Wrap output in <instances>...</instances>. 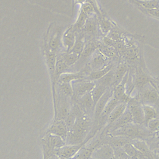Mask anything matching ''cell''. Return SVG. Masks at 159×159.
Returning a JSON list of instances; mask_svg holds the SVG:
<instances>
[{
    "label": "cell",
    "instance_id": "obj_1",
    "mask_svg": "<svg viewBox=\"0 0 159 159\" xmlns=\"http://www.w3.org/2000/svg\"><path fill=\"white\" fill-rule=\"evenodd\" d=\"M91 126V120L82 109L78 112L76 120L73 126L68 130L66 144H80L86 141Z\"/></svg>",
    "mask_w": 159,
    "mask_h": 159
},
{
    "label": "cell",
    "instance_id": "obj_2",
    "mask_svg": "<svg viewBox=\"0 0 159 159\" xmlns=\"http://www.w3.org/2000/svg\"><path fill=\"white\" fill-rule=\"evenodd\" d=\"M145 127H147L143 125L137 124L132 122L110 133L112 136H122L130 139H143L147 137L151 132L148 128L146 129Z\"/></svg>",
    "mask_w": 159,
    "mask_h": 159
},
{
    "label": "cell",
    "instance_id": "obj_3",
    "mask_svg": "<svg viewBox=\"0 0 159 159\" xmlns=\"http://www.w3.org/2000/svg\"><path fill=\"white\" fill-rule=\"evenodd\" d=\"M139 100L142 105H147L153 107L159 106V89L154 81L148 83L139 92Z\"/></svg>",
    "mask_w": 159,
    "mask_h": 159
},
{
    "label": "cell",
    "instance_id": "obj_4",
    "mask_svg": "<svg viewBox=\"0 0 159 159\" xmlns=\"http://www.w3.org/2000/svg\"><path fill=\"white\" fill-rule=\"evenodd\" d=\"M42 142L44 159H48L56 149L66 145V141L63 139L50 134H47L42 139Z\"/></svg>",
    "mask_w": 159,
    "mask_h": 159
},
{
    "label": "cell",
    "instance_id": "obj_5",
    "mask_svg": "<svg viewBox=\"0 0 159 159\" xmlns=\"http://www.w3.org/2000/svg\"><path fill=\"white\" fill-rule=\"evenodd\" d=\"M133 76L134 87L138 92L140 91L145 85L154 81L147 73L142 66H139L135 70Z\"/></svg>",
    "mask_w": 159,
    "mask_h": 159
},
{
    "label": "cell",
    "instance_id": "obj_6",
    "mask_svg": "<svg viewBox=\"0 0 159 159\" xmlns=\"http://www.w3.org/2000/svg\"><path fill=\"white\" fill-rule=\"evenodd\" d=\"M85 143L86 142L74 145L66 144L56 149L53 152V155L59 159H72Z\"/></svg>",
    "mask_w": 159,
    "mask_h": 159
},
{
    "label": "cell",
    "instance_id": "obj_7",
    "mask_svg": "<svg viewBox=\"0 0 159 159\" xmlns=\"http://www.w3.org/2000/svg\"><path fill=\"white\" fill-rule=\"evenodd\" d=\"M127 107L129 109L133 122L137 124L144 125V115L142 104L137 99H131L127 103Z\"/></svg>",
    "mask_w": 159,
    "mask_h": 159
},
{
    "label": "cell",
    "instance_id": "obj_8",
    "mask_svg": "<svg viewBox=\"0 0 159 159\" xmlns=\"http://www.w3.org/2000/svg\"><path fill=\"white\" fill-rule=\"evenodd\" d=\"M101 145L102 139L101 138L94 140L88 145L84 144L72 159H91L93 152Z\"/></svg>",
    "mask_w": 159,
    "mask_h": 159
},
{
    "label": "cell",
    "instance_id": "obj_9",
    "mask_svg": "<svg viewBox=\"0 0 159 159\" xmlns=\"http://www.w3.org/2000/svg\"><path fill=\"white\" fill-rule=\"evenodd\" d=\"M68 129L63 119L55 120L47 131V134H50L58 136L66 141Z\"/></svg>",
    "mask_w": 159,
    "mask_h": 159
},
{
    "label": "cell",
    "instance_id": "obj_10",
    "mask_svg": "<svg viewBox=\"0 0 159 159\" xmlns=\"http://www.w3.org/2000/svg\"><path fill=\"white\" fill-rule=\"evenodd\" d=\"M95 86L96 83L93 81H77L72 84L73 94L79 98L85 94L91 92Z\"/></svg>",
    "mask_w": 159,
    "mask_h": 159
},
{
    "label": "cell",
    "instance_id": "obj_11",
    "mask_svg": "<svg viewBox=\"0 0 159 159\" xmlns=\"http://www.w3.org/2000/svg\"><path fill=\"white\" fill-rule=\"evenodd\" d=\"M114 148L109 144H102L95 150L91 159H112Z\"/></svg>",
    "mask_w": 159,
    "mask_h": 159
},
{
    "label": "cell",
    "instance_id": "obj_12",
    "mask_svg": "<svg viewBox=\"0 0 159 159\" xmlns=\"http://www.w3.org/2000/svg\"><path fill=\"white\" fill-rule=\"evenodd\" d=\"M112 95V93L108 89L95 105L94 109V119L95 121L101 117V116Z\"/></svg>",
    "mask_w": 159,
    "mask_h": 159
},
{
    "label": "cell",
    "instance_id": "obj_13",
    "mask_svg": "<svg viewBox=\"0 0 159 159\" xmlns=\"http://www.w3.org/2000/svg\"><path fill=\"white\" fill-rule=\"evenodd\" d=\"M132 122L133 120L132 114L129 109L127 107L125 112L122 114V115L117 120H116L111 125H110L107 128V130L109 131V132H111Z\"/></svg>",
    "mask_w": 159,
    "mask_h": 159
},
{
    "label": "cell",
    "instance_id": "obj_14",
    "mask_svg": "<svg viewBox=\"0 0 159 159\" xmlns=\"http://www.w3.org/2000/svg\"><path fill=\"white\" fill-rule=\"evenodd\" d=\"M83 112L86 114L89 115L91 112H94V104L93 99L92 97L91 92L88 93L81 97L79 98L78 104Z\"/></svg>",
    "mask_w": 159,
    "mask_h": 159
},
{
    "label": "cell",
    "instance_id": "obj_15",
    "mask_svg": "<svg viewBox=\"0 0 159 159\" xmlns=\"http://www.w3.org/2000/svg\"><path fill=\"white\" fill-rule=\"evenodd\" d=\"M127 107V104L121 102L108 115L106 118V127L107 129L116 120H117L125 112Z\"/></svg>",
    "mask_w": 159,
    "mask_h": 159
},
{
    "label": "cell",
    "instance_id": "obj_16",
    "mask_svg": "<svg viewBox=\"0 0 159 159\" xmlns=\"http://www.w3.org/2000/svg\"><path fill=\"white\" fill-rule=\"evenodd\" d=\"M107 63V59L105 57L104 55L102 54H96L94 55L91 58L90 62V68L93 70V71L98 70L102 69L106 66L108 65H106Z\"/></svg>",
    "mask_w": 159,
    "mask_h": 159
},
{
    "label": "cell",
    "instance_id": "obj_17",
    "mask_svg": "<svg viewBox=\"0 0 159 159\" xmlns=\"http://www.w3.org/2000/svg\"><path fill=\"white\" fill-rule=\"evenodd\" d=\"M129 71L127 65L125 63H120L117 66L116 70L114 71V81L112 83V86H117L125 77L127 73Z\"/></svg>",
    "mask_w": 159,
    "mask_h": 159
},
{
    "label": "cell",
    "instance_id": "obj_18",
    "mask_svg": "<svg viewBox=\"0 0 159 159\" xmlns=\"http://www.w3.org/2000/svg\"><path fill=\"white\" fill-rule=\"evenodd\" d=\"M143 155L151 157L152 154L149 148V147L147 143L140 139H131L130 142Z\"/></svg>",
    "mask_w": 159,
    "mask_h": 159
},
{
    "label": "cell",
    "instance_id": "obj_19",
    "mask_svg": "<svg viewBox=\"0 0 159 159\" xmlns=\"http://www.w3.org/2000/svg\"><path fill=\"white\" fill-rule=\"evenodd\" d=\"M113 64H109L104 68L95 70V71H92L88 76V78L89 79V81H96V80H99L101 78H102L105 75H106L108 72H109L113 68Z\"/></svg>",
    "mask_w": 159,
    "mask_h": 159
},
{
    "label": "cell",
    "instance_id": "obj_20",
    "mask_svg": "<svg viewBox=\"0 0 159 159\" xmlns=\"http://www.w3.org/2000/svg\"><path fill=\"white\" fill-rule=\"evenodd\" d=\"M142 9H155L159 8L158 0H131Z\"/></svg>",
    "mask_w": 159,
    "mask_h": 159
},
{
    "label": "cell",
    "instance_id": "obj_21",
    "mask_svg": "<svg viewBox=\"0 0 159 159\" xmlns=\"http://www.w3.org/2000/svg\"><path fill=\"white\" fill-rule=\"evenodd\" d=\"M142 107L144 115V125L147 127L148 123L151 120L158 117V113L153 107L147 105H142Z\"/></svg>",
    "mask_w": 159,
    "mask_h": 159
},
{
    "label": "cell",
    "instance_id": "obj_22",
    "mask_svg": "<svg viewBox=\"0 0 159 159\" xmlns=\"http://www.w3.org/2000/svg\"><path fill=\"white\" fill-rule=\"evenodd\" d=\"M120 103H121L120 101L115 95H114L112 93V95L109 100L108 102L107 103L101 117H102V118H107V117L111 112V111Z\"/></svg>",
    "mask_w": 159,
    "mask_h": 159
},
{
    "label": "cell",
    "instance_id": "obj_23",
    "mask_svg": "<svg viewBox=\"0 0 159 159\" xmlns=\"http://www.w3.org/2000/svg\"><path fill=\"white\" fill-rule=\"evenodd\" d=\"M109 88H107L104 85H102L99 83L96 84L95 87L91 91V94L93 99L94 107L96 103L98 102V101L99 100V99L102 96V95L106 93V91Z\"/></svg>",
    "mask_w": 159,
    "mask_h": 159
},
{
    "label": "cell",
    "instance_id": "obj_24",
    "mask_svg": "<svg viewBox=\"0 0 159 159\" xmlns=\"http://www.w3.org/2000/svg\"><path fill=\"white\" fill-rule=\"evenodd\" d=\"M122 148L128 157L132 159H139L143 155L130 142L125 144Z\"/></svg>",
    "mask_w": 159,
    "mask_h": 159
},
{
    "label": "cell",
    "instance_id": "obj_25",
    "mask_svg": "<svg viewBox=\"0 0 159 159\" xmlns=\"http://www.w3.org/2000/svg\"><path fill=\"white\" fill-rule=\"evenodd\" d=\"M83 78V74L82 73H63L58 78L60 83H70L73 81L80 80Z\"/></svg>",
    "mask_w": 159,
    "mask_h": 159
},
{
    "label": "cell",
    "instance_id": "obj_26",
    "mask_svg": "<svg viewBox=\"0 0 159 159\" xmlns=\"http://www.w3.org/2000/svg\"><path fill=\"white\" fill-rule=\"evenodd\" d=\"M130 139L122 137V136H113L108 144L111 145L113 148L116 147H123L125 144L129 143L130 142Z\"/></svg>",
    "mask_w": 159,
    "mask_h": 159
},
{
    "label": "cell",
    "instance_id": "obj_27",
    "mask_svg": "<svg viewBox=\"0 0 159 159\" xmlns=\"http://www.w3.org/2000/svg\"><path fill=\"white\" fill-rule=\"evenodd\" d=\"M46 58H47V65H48V69L50 70V72L53 76H54L56 63L57 61V58H56V55L55 54V53L53 51L48 52L46 55Z\"/></svg>",
    "mask_w": 159,
    "mask_h": 159
},
{
    "label": "cell",
    "instance_id": "obj_28",
    "mask_svg": "<svg viewBox=\"0 0 159 159\" xmlns=\"http://www.w3.org/2000/svg\"><path fill=\"white\" fill-rule=\"evenodd\" d=\"M114 71L113 70H111L109 72H108L106 75H105L102 78L98 80L97 83L104 85L107 88H109L111 85H112V83L114 81Z\"/></svg>",
    "mask_w": 159,
    "mask_h": 159
},
{
    "label": "cell",
    "instance_id": "obj_29",
    "mask_svg": "<svg viewBox=\"0 0 159 159\" xmlns=\"http://www.w3.org/2000/svg\"><path fill=\"white\" fill-rule=\"evenodd\" d=\"M96 49V45L94 43H89L86 47L84 48L81 55V64L83 63L86 59L90 57V55L94 52Z\"/></svg>",
    "mask_w": 159,
    "mask_h": 159
},
{
    "label": "cell",
    "instance_id": "obj_30",
    "mask_svg": "<svg viewBox=\"0 0 159 159\" xmlns=\"http://www.w3.org/2000/svg\"><path fill=\"white\" fill-rule=\"evenodd\" d=\"M60 89L61 94L66 97H71L73 94V86L70 83H60Z\"/></svg>",
    "mask_w": 159,
    "mask_h": 159
},
{
    "label": "cell",
    "instance_id": "obj_31",
    "mask_svg": "<svg viewBox=\"0 0 159 159\" xmlns=\"http://www.w3.org/2000/svg\"><path fill=\"white\" fill-rule=\"evenodd\" d=\"M68 68V66L66 65V64L64 62L63 60L57 61L56 63L54 76L59 78L61 74L65 73L66 72Z\"/></svg>",
    "mask_w": 159,
    "mask_h": 159
},
{
    "label": "cell",
    "instance_id": "obj_32",
    "mask_svg": "<svg viewBox=\"0 0 159 159\" xmlns=\"http://www.w3.org/2000/svg\"><path fill=\"white\" fill-rule=\"evenodd\" d=\"M75 35L71 30H69L65 34L63 37V42L64 44L68 48H71L73 47L75 42Z\"/></svg>",
    "mask_w": 159,
    "mask_h": 159
},
{
    "label": "cell",
    "instance_id": "obj_33",
    "mask_svg": "<svg viewBox=\"0 0 159 159\" xmlns=\"http://www.w3.org/2000/svg\"><path fill=\"white\" fill-rule=\"evenodd\" d=\"M60 45V37L58 34L52 36L49 41V47L52 51L57 50Z\"/></svg>",
    "mask_w": 159,
    "mask_h": 159
},
{
    "label": "cell",
    "instance_id": "obj_34",
    "mask_svg": "<svg viewBox=\"0 0 159 159\" xmlns=\"http://www.w3.org/2000/svg\"><path fill=\"white\" fill-rule=\"evenodd\" d=\"M78 57H79L78 55L71 52L70 53L67 54L63 58V61L68 66H70L75 64L77 61L78 59Z\"/></svg>",
    "mask_w": 159,
    "mask_h": 159
},
{
    "label": "cell",
    "instance_id": "obj_35",
    "mask_svg": "<svg viewBox=\"0 0 159 159\" xmlns=\"http://www.w3.org/2000/svg\"><path fill=\"white\" fill-rule=\"evenodd\" d=\"M114 148V157L122 158V159H129V157L124 151L122 147H116Z\"/></svg>",
    "mask_w": 159,
    "mask_h": 159
},
{
    "label": "cell",
    "instance_id": "obj_36",
    "mask_svg": "<svg viewBox=\"0 0 159 159\" xmlns=\"http://www.w3.org/2000/svg\"><path fill=\"white\" fill-rule=\"evenodd\" d=\"M84 48V45L83 42L81 40H78L74 43L73 47L71 48V52L80 55V54H81L83 52Z\"/></svg>",
    "mask_w": 159,
    "mask_h": 159
},
{
    "label": "cell",
    "instance_id": "obj_37",
    "mask_svg": "<svg viewBox=\"0 0 159 159\" xmlns=\"http://www.w3.org/2000/svg\"><path fill=\"white\" fill-rule=\"evenodd\" d=\"M147 127L151 132H156L159 131V118H155L151 120L147 124Z\"/></svg>",
    "mask_w": 159,
    "mask_h": 159
},
{
    "label": "cell",
    "instance_id": "obj_38",
    "mask_svg": "<svg viewBox=\"0 0 159 159\" xmlns=\"http://www.w3.org/2000/svg\"><path fill=\"white\" fill-rule=\"evenodd\" d=\"M86 31L90 34H93L96 32V24L93 20H88L85 25Z\"/></svg>",
    "mask_w": 159,
    "mask_h": 159
},
{
    "label": "cell",
    "instance_id": "obj_39",
    "mask_svg": "<svg viewBox=\"0 0 159 159\" xmlns=\"http://www.w3.org/2000/svg\"><path fill=\"white\" fill-rule=\"evenodd\" d=\"M100 27L101 30L104 33H107L111 29L112 25L109 20H107L106 19H102L100 22Z\"/></svg>",
    "mask_w": 159,
    "mask_h": 159
},
{
    "label": "cell",
    "instance_id": "obj_40",
    "mask_svg": "<svg viewBox=\"0 0 159 159\" xmlns=\"http://www.w3.org/2000/svg\"><path fill=\"white\" fill-rule=\"evenodd\" d=\"M86 19H87V15L84 12L81 11V12L80 14V16L78 17V19L76 21V23L75 24V27L76 28L81 27L85 24Z\"/></svg>",
    "mask_w": 159,
    "mask_h": 159
},
{
    "label": "cell",
    "instance_id": "obj_41",
    "mask_svg": "<svg viewBox=\"0 0 159 159\" xmlns=\"http://www.w3.org/2000/svg\"><path fill=\"white\" fill-rule=\"evenodd\" d=\"M82 11L84 12L88 16V15L93 14L94 12L93 6L89 3H85L82 6Z\"/></svg>",
    "mask_w": 159,
    "mask_h": 159
},
{
    "label": "cell",
    "instance_id": "obj_42",
    "mask_svg": "<svg viewBox=\"0 0 159 159\" xmlns=\"http://www.w3.org/2000/svg\"><path fill=\"white\" fill-rule=\"evenodd\" d=\"M141 10H144V11L149 14L150 16L155 17L158 19H159V9H142Z\"/></svg>",
    "mask_w": 159,
    "mask_h": 159
},
{
    "label": "cell",
    "instance_id": "obj_43",
    "mask_svg": "<svg viewBox=\"0 0 159 159\" xmlns=\"http://www.w3.org/2000/svg\"><path fill=\"white\" fill-rule=\"evenodd\" d=\"M155 137L157 145L159 147V131H157V132H155Z\"/></svg>",
    "mask_w": 159,
    "mask_h": 159
},
{
    "label": "cell",
    "instance_id": "obj_44",
    "mask_svg": "<svg viewBox=\"0 0 159 159\" xmlns=\"http://www.w3.org/2000/svg\"><path fill=\"white\" fill-rule=\"evenodd\" d=\"M154 159H159V155H155L153 156Z\"/></svg>",
    "mask_w": 159,
    "mask_h": 159
},
{
    "label": "cell",
    "instance_id": "obj_45",
    "mask_svg": "<svg viewBox=\"0 0 159 159\" xmlns=\"http://www.w3.org/2000/svg\"><path fill=\"white\" fill-rule=\"evenodd\" d=\"M84 1H86V0H76V1L78 2H83Z\"/></svg>",
    "mask_w": 159,
    "mask_h": 159
},
{
    "label": "cell",
    "instance_id": "obj_46",
    "mask_svg": "<svg viewBox=\"0 0 159 159\" xmlns=\"http://www.w3.org/2000/svg\"><path fill=\"white\" fill-rule=\"evenodd\" d=\"M112 159H122V158H115V157H113Z\"/></svg>",
    "mask_w": 159,
    "mask_h": 159
},
{
    "label": "cell",
    "instance_id": "obj_47",
    "mask_svg": "<svg viewBox=\"0 0 159 159\" xmlns=\"http://www.w3.org/2000/svg\"><path fill=\"white\" fill-rule=\"evenodd\" d=\"M157 81H159V77H158V78H157Z\"/></svg>",
    "mask_w": 159,
    "mask_h": 159
}]
</instances>
